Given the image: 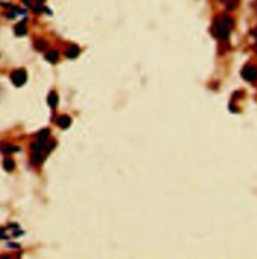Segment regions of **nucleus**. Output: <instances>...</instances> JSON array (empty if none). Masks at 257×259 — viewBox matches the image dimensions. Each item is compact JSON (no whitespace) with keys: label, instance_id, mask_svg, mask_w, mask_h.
Here are the masks:
<instances>
[{"label":"nucleus","instance_id":"1","mask_svg":"<svg viewBox=\"0 0 257 259\" xmlns=\"http://www.w3.org/2000/svg\"><path fill=\"white\" fill-rule=\"evenodd\" d=\"M234 27V20L232 17L225 13L217 15L212 23L211 32L212 35L220 40H226L229 37L231 30Z\"/></svg>","mask_w":257,"mask_h":259},{"label":"nucleus","instance_id":"2","mask_svg":"<svg viewBox=\"0 0 257 259\" xmlns=\"http://www.w3.org/2000/svg\"><path fill=\"white\" fill-rule=\"evenodd\" d=\"M10 79L12 81V83L16 87V88H20L22 87L26 80H27V74L26 71L24 69H17L14 70L11 74H10Z\"/></svg>","mask_w":257,"mask_h":259},{"label":"nucleus","instance_id":"3","mask_svg":"<svg viewBox=\"0 0 257 259\" xmlns=\"http://www.w3.org/2000/svg\"><path fill=\"white\" fill-rule=\"evenodd\" d=\"M244 79L253 82L257 79V67L254 65H246L241 72Z\"/></svg>","mask_w":257,"mask_h":259},{"label":"nucleus","instance_id":"4","mask_svg":"<svg viewBox=\"0 0 257 259\" xmlns=\"http://www.w3.org/2000/svg\"><path fill=\"white\" fill-rule=\"evenodd\" d=\"M19 148L17 146L8 144V143H1L0 144V152L3 154H12L15 152H18Z\"/></svg>","mask_w":257,"mask_h":259},{"label":"nucleus","instance_id":"5","mask_svg":"<svg viewBox=\"0 0 257 259\" xmlns=\"http://www.w3.org/2000/svg\"><path fill=\"white\" fill-rule=\"evenodd\" d=\"M79 53H80L79 48H78L77 46H74V45H73V46H70V47L66 50L65 56H66V58H68V59H70V60H73V59H76V58L78 57Z\"/></svg>","mask_w":257,"mask_h":259},{"label":"nucleus","instance_id":"6","mask_svg":"<svg viewBox=\"0 0 257 259\" xmlns=\"http://www.w3.org/2000/svg\"><path fill=\"white\" fill-rule=\"evenodd\" d=\"M57 124H58V126H59L60 128H62V129H67V128H69L70 125H71V119H70L68 116H62V117H60V118L58 119Z\"/></svg>","mask_w":257,"mask_h":259},{"label":"nucleus","instance_id":"7","mask_svg":"<svg viewBox=\"0 0 257 259\" xmlns=\"http://www.w3.org/2000/svg\"><path fill=\"white\" fill-rule=\"evenodd\" d=\"M59 103V96L56 92H52L49 96H48V104L51 108H56L58 106Z\"/></svg>","mask_w":257,"mask_h":259},{"label":"nucleus","instance_id":"8","mask_svg":"<svg viewBox=\"0 0 257 259\" xmlns=\"http://www.w3.org/2000/svg\"><path fill=\"white\" fill-rule=\"evenodd\" d=\"M220 3H222L227 10H233L235 9L238 5L240 0H219Z\"/></svg>","mask_w":257,"mask_h":259},{"label":"nucleus","instance_id":"9","mask_svg":"<svg viewBox=\"0 0 257 259\" xmlns=\"http://www.w3.org/2000/svg\"><path fill=\"white\" fill-rule=\"evenodd\" d=\"M59 58H60V57H59V53H58L57 51H51V52H49V53L47 54V56H46L47 61H49V62L52 63V64L58 63Z\"/></svg>","mask_w":257,"mask_h":259},{"label":"nucleus","instance_id":"10","mask_svg":"<svg viewBox=\"0 0 257 259\" xmlns=\"http://www.w3.org/2000/svg\"><path fill=\"white\" fill-rule=\"evenodd\" d=\"M3 168H4V170L5 171H7V172H11V171H13L14 170V168H15V163H14V161L12 160V159H5L4 161H3Z\"/></svg>","mask_w":257,"mask_h":259},{"label":"nucleus","instance_id":"11","mask_svg":"<svg viewBox=\"0 0 257 259\" xmlns=\"http://www.w3.org/2000/svg\"><path fill=\"white\" fill-rule=\"evenodd\" d=\"M34 48H35V50L38 51V52H44V51L47 50L48 44H47V41L44 40V39H36V40L34 41Z\"/></svg>","mask_w":257,"mask_h":259},{"label":"nucleus","instance_id":"12","mask_svg":"<svg viewBox=\"0 0 257 259\" xmlns=\"http://www.w3.org/2000/svg\"><path fill=\"white\" fill-rule=\"evenodd\" d=\"M15 33L19 36L21 35H25L26 33V26L24 24V22H20L15 26Z\"/></svg>","mask_w":257,"mask_h":259},{"label":"nucleus","instance_id":"13","mask_svg":"<svg viewBox=\"0 0 257 259\" xmlns=\"http://www.w3.org/2000/svg\"><path fill=\"white\" fill-rule=\"evenodd\" d=\"M51 135V131L50 129H44L41 130L37 135H36V138L38 141H46L48 140V138L50 137Z\"/></svg>","mask_w":257,"mask_h":259},{"label":"nucleus","instance_id":"14","mask_svg":"<svg viewBox=\"0 0 257 259\" xmlns=\"http://www.w3.org/2000/svg\"><path fill=\"white\" fill-rule=\"evenodd\" d=\"M252 36L255 38V45L253 47L254 51L257 53V27H255L253 30H252Z\"/></svg>","mask_w":257,"mask_h":259}]
</instances>
